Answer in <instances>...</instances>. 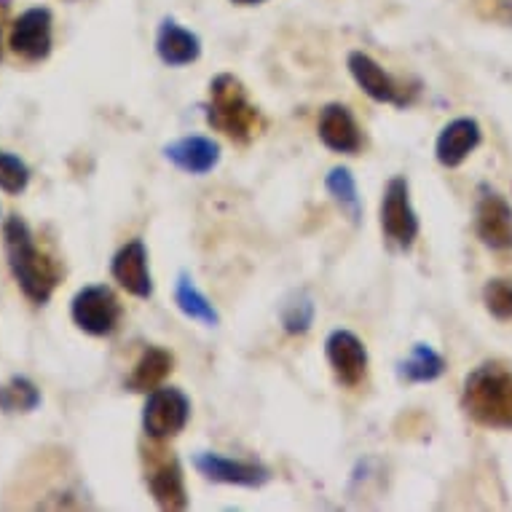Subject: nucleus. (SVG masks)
Masks as SVG:
<instances>
[{
	"instance_id": "f257e3e1",
	"label": "nucleus",
	"mask_w": 512,
	"mask_h": 512,
	"mask_svg": "<svg viewBox=\"0 0 512 512\" xmlns=\"http://www.w3.org/2000/svg\"><path fill=\"white\" fill-rule=\"evenodd\" d=\"M3 250H6L11 274L27 301L35 306H46L62 279V269L57 261H51V255H46L35 244L33 231L19 215H11L3 223Z\"/></svg>"
},
{
	"instance_id": "f03ea898",
	"label": "nucleus",
	"mask_w": 512,
	"mask_h": 512,
	"mask_svg": "<svg viewBox=\"0 0 512 512\" xmlns=\"http://www.w3.org/2000/svg\"><path fill=\"white\" fill-rule=\"evenodd\" d=\"M462 405L472 421L488 429H512V368L483 362L464 381Z\"/></svg>"
},
{
	"instance_id": "7ed1b4c3",
	"label": "nucleus",
	"mask_w": 512,
	"mask_h": 512,
	"mask_svg": "<svg viewBox=\"0 0 512 512\" xmlns=\"http://www.w3.org/2000/svg\"><path fill=\"white\" fill-rule=\"evenodd\" d=\"M207 121L220 135L234 143H252L266 129V118L255 102H250L247 89L231 73H220L210 81V102H207Z\"/></svg>"
},
{
	"instance_id": "20e7f679",
	"label": "nucleus",
	"mask_w": 512,
	"mask_h": 512,
	"mask_svg": "<svg viewBox=\"0 0 512 512\" xmlns=\"http://www.w3.org/2000/svg\"><path fill=\"white\" fill-rule=\"evenodd\" d=\"M381 231L397 250H411L419 239V215L411 204V185L403 175L392 177L381 199Z\"/></svg>"
},
{
	"instance_id": "39448f33",
	"label": "nucleus",
	"mask_w": 512,
	"mask_h": 512,
	"mask_svg": "<svg viewBox=\"0 0 512 512\" xmlns=\"http://www.w3.org/2000/svg\"><path fill=\"white\" fill-rule=\"evenodd\" d=\"M121 303L108 285H86L70 303V317L86 336H113L121 325Z\"/></svg>"
},
{
	"instance_id": "423d86ee",
	"label": "nucleus",
	"mask_w": 512,
	"mask_h": 512,
	"mask_svg": "<svg viewBox=\"0 0 512 512\" xmlns=\"http://www.w3.org/2000/svg\"><path fill=\"white\" fill-rule=\"evenodd\" d=\"M188 419H191V400L183 389L159 387L148 392L143 408V429L151 440L161 443V440L180 435Z\"/></svg>"
},
{
	"instance_id": "0eeeda50",
	"label": "nucleus",
	"mask_w": 512,
	"mask_h": 512,
	"mask_svg": "<svg viewBox=\"0 0 512 512\" xmlns=\"http://www.w3.org/2000/svg\"><path fill=\"white\" fill-rule=\"evenodd\" d=\"M9 46L25 62H43L54 49V17L46 6H35L19 14L9 30Z\"/></svg>"
},
{
	"instance_id": "6e6552de",
	"label": "nucleus",
	"mask_w": 512,
	"mask_h": 512,
	"mask_svg": "<svg viewBox=\"0 0 512 512\" xmlns=\"http://www.w3.org/2000/svg\"><path fill=\"white\" fill-rule=\"evenodd\" d=\"M346 65H349V73L357 81V86L368 94L370 100L389 102V105L405 108V105H411L413 94L419 92V89H405L400 81L389 76L387 70L381 68L376 59L365 54V51H352L349 59H346Z\"/></svg>"
},
{
	"instance_id": "1a4fd4ad",
	"label": "nucleus",
	"mask_w": 512,
	"mask_h": 512,
	"mask_svg": "<svg viewBox=\"0 0 512 512\" xmlns=\"http://www.w3.org/2000/svg\"><path fill=\"white\" fill-rule=\"evenodd\" d=\"M148 491H151L153 502L159 504L161 510L177 512L188 507V491H185L183 467L177 462L172 451H148Z\"/></svg>"
},
{
	"instance_id": "9d476101",
	"label": "nucleus",
	"mask_w": 512,
	"mask_h": 512,
	"mask_svg": "<svg viewBox=\"0 0 512 512\" xmlns=\"http://www.w3.org/2000/svg\"><path fill=\"white\" fill-rule=\"evenodd\" d=\"M194 467L212 483H226V486L261 488L271 480V470L258 462H242V459H228V456L199 451L194 456Z\"/></svg>"
},
{
	"instance_id": "9b49d317",
	"label": "nucleus",
	"mask_w": 512,
	"mask_h": 512,
	"mask_svg": "<svg viewBox=\"0 0 512 512\" xmlns=\"http://www.w3.org/2000/svg\"><path fill=\"white\" fill-rule=\"evenodd\" d=\"M330 368L338 384L354 389L360 387L368 373V349L352 330H333L325 341Z\"/></svg>"
},
{
	"instance_id": "f8f14e48",
	"label": "nucleus",
	"mask_w": 512,
	"mask_h": 512,
	"mask_svg": "<svg viewBox=\"0 0 512 512\" xmlns=\"http://www.w3.org/2000/svg\"><path fill=\"white\" fill-rule=\"evenodd\" d=\"M110 274H113V279H116L118 285L124 287L129 295H135V298H151L153 279L151 266H148V247H145L143 239L126 242L124 247L113 255Z\"/></svg>"
},
{
	"instance_id": "ddd939ff",
	"label": "nucleus",
	"mask_w": 512,
	"mask_h": 512,
	"mask_svg": "<svg viewBox=\"0 0 512 512\" xmlns=\"http://www.w3.org/2000/svg\"><path fill=\"white\" fill-rule=\"evenodd\" d=\"M319 140L333 153L357 156L362 151V129L352 110L341 102H330L319 113Z\"/></svg>"
},
{
	"instance_id": "4468645a",
	"label": "nucleus",
	"mask_w": 512,
	"mask_h": 512,
	"mask_svg": "<svg viewBox=\"0 0 512 512\" xmlns=\"http://www.w3.org/2000/svg\"><path fill=\"white\" fill-rule=\"evenodd\" d=\"M480 140H483V132H480V124L475 118H456L437 137V161L448 169L462 167L464 161L470 159V153L478 148Z\"/></svg>"
},
{
	"instance_id": "2eb2a0df",
	"label": "nucleus",
	"mask_w": 512,
	"mask_h": 512,
	"mask_svg": "<svg viewBox=\"0 0 512 512\" xmlns=\"http://www.w3.org/2000/svg\"><path fill=\"white\" fill-rule=\"evenodd\" d=\"M478 236L491 250H512V207L499 194H486L478 202Z\"/></svg>"
},
{
	"instance_id": "dca6fc26",
	"label": "nucleus",
	"mask_w": 512,
	"mask_h": 512,
	"mask_svg": "<svg viewBox=\"0 0 512 512\" xmlns=\"http://www.w3.org/2000/svg\"><path fill=\"white\" fill-rule=\"evenodd\" d=\"M164 156L188 175H207L220 164V145L204 135L180 137L164 148Z\"/></svg>"
},
{
	"instance_id": "f3484780",
	"label": "nucleus",
	"mask_w": 512,
	"mask_h": 512,
	"mask_svg": "<svg viewBox=\"0 0 512 512\" xmlns=\"http://www.w3.org/2000/svg\"><path fill=\"white\" fill-rule=\"evenodd\" d=\"M156 54L169 68H183L202 57V41L196 33L177 25L175 19H164L156 35Z\"/></svg>"
},
{
	"instance_id": "a211bd4d",
	"label": "nucleus",
	"mask_w": 512,
	"mask_h": 512,
	"mask_svg": "<svg viewBox=\"0 0 512 512\" xmlns=\"http://www.w3.org/2000/svg\"><path fill=\"white\" fill-rule=\"evenodd\" d=\"M175 368V357L161 346H148L143 357L137 360L132 368V376L126 378V389L137 392V395H148L153 389H159L164 384V378Z\"/></svg>"
},
{
	"instance_id": "6ab92c4d",
	"label": "nucleus",
	"mask_w": 512,
	"mask_h": 512,
	"mask_svg": "<svg viewBox=\"0 0 512 512\" xmlns=\"http://www.w3.org/2000/svg\"><path fill=\"white\" fill-rule=\"evenodd\" d=\"M445 373L443 354H437L432 346L416 344L411 354L400 362V378L408 384H429Z\"/></svg>"
},
{
	"instance_id": "aec40b11",
	"label": "nucleus",
	"mask_w": 512,
	"mask_h": 512,
	"mask_svg": "<svg viewBox=\"0 0 512 512\" xmlns=\"http://www.w3.org/2000/svg\"><path fill=\"white\" fill-rule=\"evenodd\" d=\"M175 303L185 317L196 319V322H202V325L215 328V325L220 322L218 311H215V306L210 303V298H207V295L194 285V279L188 277V274H180V277H177Z\"/></svg>"
},
{
	"instance_id": "412c9836",
	"label": "nucleus",
	"mask_w": 512,
	"mask_h": 512,
	"mask_svg": "<svg viewBox=\"0 0 512 512\" xmlns=\"http://www.w3.org/2000/svg\"><path fill=\"white\" fill-rule=\"evenodd\" d=\"M41 405V389L27 376H11L0 387V411L3 413H33Z\"/></svg>"
},
{
	"instance_id": "4be33fe9",
	"label": "nucleus",
	"mask_w": 512,
	"mask_h": 512,
	"mask_svg": "<svg viewBox=\"0 0 512 512\" xmlns=\"http://www.w3.org/2000/svg\"><path fill=\"white\" fill-rule=\"evenodd\" d=\"M325 188L328 194L344 207L352 220H360V194H357V180L346 167H333L325 177Z\"/></svg>"
},
{
	"instance_id": "5701e85b",
	"label": "nucleus",
	"mask_w": 512,
	"mask_h": 512,
	"mask_svg": "<svg viewBox=\"0 0 512 512\" xmlns=\"http://www.w3.org/2000/svg\"><path fill=\"white\" fill-rule=\"evenodd\" d=\"M30 185V167L14 153L0 151V191L19 196Z\"/></svg>"
},
{
	"instance_id": "b1692460",
	"label": "nucleus",
	"mask_w": 512,
	"mask_h": 512,
	"mask_svg": "<svg viewBox=\"0 0 512 512\" xmlns=\"http://www.w3.org/2000/svg\"><path fill=\"white\" fill-rule=\"evenodd\" d=\"M483 303L491 317L499 322H510L512 319V282L510 279H491L483 287Z\"/></svg>"
},
{
	"instance_id": "393cba45",
	"label": "nucleus",
	"mask_w": 512,
	"mask_h": 512,
	"mask_svg": "<svg viewBox=\"0 0 512 512\" xmlns=\"http://www.w3.org/2000/svg\"><path fill=\"white\" fill-rule=\"evenodd\" d=\"M311 322H314V301L311 298L301 295V298L285 303V309H282V328L290 336H303L311 328Z\"/></svg>"
},
{
	"instance_id": "a878e982",
	"label": "nucleus",
	"mask_w": 512,
	"mask_h": 512,
	"mask_svg": "<svg viewBox=\"0 0 512 512\" xmlns=\"http://www.w3.org/2000/svg\"><path fill=\"white\" fill-rule=\"evenodd\" d=\"M6 22H9V3L0 0V57H3V33H6Z\"/></svg>"
},
{
	"instance_id": "bb28decb",
	"label": "nucleus",
	"mask_w": 512,
	"mask_h": 512,
	"mask_svg": "<svg viewBox=\"0 0 512 512\" xmlns=\"http://www.w3.org/2000/svg\"><path fill=\"white\" fill-rule=\"evenodd\" d=\"M239 6H255V3H263V0H234Z\"/></svg>"
}]
</instances>
